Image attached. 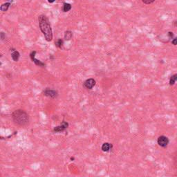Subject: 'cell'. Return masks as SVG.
I'll use <instances>...</instances> for the list:
<instances>
[{
    "label": "cell",
    "mask_w": 177,
    "mask_h": 177,
    "mask_svg": "<svg viewBox=\"0 0 177 177\" xmlns=\"http://www.w3.org/2000/svg\"><path fill=\"white\" fill-rule=\"evenodd\" d=\"M38 21L39 28L44 34L46 40L51 42L53 39V32L48 17L44 15H40L38 17Z\"/></svg>",
    "instance_id": "cell-1"
},
{
    "label": "cell",
    "mask_w": 177,
    "mask_h": 177,
    "mask_svg": "<svg viewBox=\"0 0 177 177\" xmlns=\"http://www.w3.org/2000/svg\"><path fill=\"white\" fill-rule=\"evenodd\" d=\"M167 37H168V38L170 39H171L172 40V39L174 38V33L173 32H171V31H169L168 33H167Z\"/></svg>",
    "instance_id": "cell-16"
},
{
    "label": "cell",
    "mask_w": 177,
    "mask_h": 177,
    "mask_svg": "<svg viewBox=\"0 0 177 177\" xmlns=\"http://www.w3.org/2000/svg\"><path fill=\"white\" fill-rule=\"evenodd\" d=\"M73 38V33L71 31H66L64 33V39L66 41L71 40Z\"/></svg>",
    "instance_id": "cell-10"
},
{
    "label": "cell",
    "mask_w": 177,
    "mask_h": 177,
    "mask_svg": "<svg viewBox=\"0 0 177 177\" xmlns=\"http://www.w3.org/2000/svg\"><path fill=\"white\" fill-rule=\"evenodd\" d=\"M173 25H174V26L177 27V20H175V21L173 22Z\"/></svg>",
    "instance_id": "cell-19"
},
{
    "label": "cell",
    "mask_w": 177,
    "mask_h": 177,
    "mask_svg": "<svg viewBox=\"0 0 177 177\" xmlns=\"http://www.w3.org/2000/svg\"><path fill=\"white\" fill-rule=\"evenodd\" d=\"M36 51H32L31 53V54H30V57H31V59L32 60L33 62L36 64V65H38L39 66H41V67H44L45 66V64L43 63L42 62H41L40 60H38V59H36L35 57V56L36 55Z\"/></svg>",
    "instance_id": "cell-5"
},
{
    "label": "cell",
    "mask_w": 177,
    "mask_h": 177,
    "mask_svg": "<svg viewBox=\"0 0 177 177\" xmlns=\"http://www.w3.org/2000/svg\"><path fill=\"white\" fill-rule=\"evenodd\" d=\"M44 95H46V96H47V97L51 98H55L57 97L58 93L55 90L51 89L49 88H46L44 91Z\"/></svg>",
    "instance_id": "cell-4"
},
{
    "label": "cell",
    "mask_w": 177,
    "mask_h": 177,
    "mask_svg": "<svg viewBox=\"0 0 177 177\" xmlns=\"http://www.w3.org/2000/svg\"><path fill=\"white\" fill-rule=\"evenodd\" d=\"M0 36H1V40H4V39H6V35L4 32H1L0 33Z\"/></svg>",
    "instance_id": "cell-18"
},
{
    "label": "cell",
    "mask_w": 177,
    "mask_h": 177,
    "mask_svg": "<svg viewBox=\"0 0 177 177\" xmlns=\"http://www.w3.org/2000/svg\"><path fill=\"white\" fill-rule=\"evenodd\" d=\"M68 127H69V123L66 121H63L60 125L55 127L53 129V131L55 132H64L65 129H66Z\"/></svg>",
    "instance_id": "cell-6"
},
{
    "label": "cell",
    "mask_w": 177,
    "mask_h": 177,
    "mask_svg": "<svg viewBox=\"0 0 177 177\" xmlns=\"http://www.w3.org/2000/svg\"><path fill=\"white\" fill-rule=\"evenodd\" d=\"M143 1V3H144L145 4H147V5H149L152 4L153 2H154L156 0H141Z\"/></svg>",
    "instance_id": "cell-15"
},
{
    "label": "cell",
    "mask_w": 177,
    "mask_h": 177,
    "mask_svg": "<svg viewBox=\"0 0 177 177\" xmlns=\"http://www.w3.org/2000/svg\"><path fill=\"white\" fill-rule=\"evenodd\" d=\"M11 51H12V53H11L12 59L13 60V61H15V62H17V61L19 60V58L20 57V54H19V51L13 49H12V50L11 49Z\"/></svg>",
    "instance_id": "cell-8"
},
{
    "label": "cell",
    "mask_w": 177,
    "mask_h": 177,
    "mask_svg": "<svg viewBox=\"0 0 177 177\" xmlns=\"http://www.w3.org/2000/svg\"><path fill=\"white\" fill-rule=\"evenodd\" d=\"M169 143H170V140L165 136H160L157 139L158 145L163 148L167 147Z\"/></svg>",
    "instance_id": "cell-3"
},
{
    "label": "cell",
    "mask_w": 177,
    "mask_h": 177,
    "mask_svg": "<svg viewBox=\"0 0 177 177\" xmlns=\"http://www.w3.org/2000/svg\"><path fill=\"white\" fill-rule=\"evenodd\" d=\"M12 118L14 123L19 127L26 126L29 122V116L25 111L22 109L14 111L12 114Z\"/></svg>",
    "instance_id": "cell-2"
},
{
    "label": "cell",
    "mask_w": 177,
    "mask_h": 177,
    "mask_svg": "<svg viewBox=\"0 0 177 177\" xmlns=\"http://www.w3.org/2000/svg\"><path fill=\"white\" fill-rule=\"evenodd\" d=\"M72 6L69 3H64L63 4V7H62V11L64 13H66V12H69L71 9Z\"/></svg>",
    "instance_id": "cell-12"
},
{
    "label": "cell",
    "mask_w": 177,
    "mask_h": 177,
    "mask_svg": "<svg viewBox=\"0 0 177 177\" xmlns=\"http://www.w3.org/2000/svg\"><path fill=\"white\" fill-rule=\"evenodd\" d=\"M113 148V145L109 143H105L102 144V147H101V149L105 152H107L109 151H110V149Z\"/></svg>",
    "instance_id": "cell-9"
},
{
    "label": "cell",
    "mask_w": 177,
    "mask_h": 177,
    "mask_svg": "<svg viewBox=\"0 0 177 177\" xmlns=\"http://www.w3.org/2000/svg\"><path fill=\"white\" fill-rule=\"evenodd\" d=\"M55 1V0H48V1H49V3H51V4L53 3V2H54Z\"/></svg>",
    "instance_id": "cell-20"
},
{
    "label": "cell",
    "mask_w": 177,
    "mask_h": 177,
    "mask_svg": "<svg viewBox=\"0 0 177 177\" xmlns=\"http://www.w3.org/2000/svg\"><path fill=\"white\" fill-rule=\"evenodd\" d=\"M55 46H56L58 49H61V48L62 47L63 44H64V41H63V39H58L55 42Z\"/></svg>",
    "instance_id": "cell-14"
},
{
    "label": "cell",
    "mask_w": 177,
    "mask_h": 177,
    "mask_svg": "<svg viewBox=\"0 0 177 177\" xmlns=\"http://www.w3.org/2000/svg\"><path fill=\"white\" fill-rule=\"evenodd\" d=\"M177 81V73L176 74H174V75H172L171 77H170V84L172 86V85H174L176 82Z\"/></svg>",
    "instance_id": "cell-13"
},
{
    "label": "cell",
    "mask_w": 177,
    "mask_h": 177,
    "mask_svg": "<svg viewBox=\"0 0 177 177\" xmlns=\"http://www.w3.org/2000/svg\"><path fill=\"white\" fill-rule=\"evenodd\" d=\"M95 84H96V82L94 78H89V79H87V80H85V82H84V86L87 89H92L93 87L95 85Z\"/></svg>",
    "instance_id": "cell-7"
},
{
    "label": "cell",
    "mask_w": 177,
    "mask_h": 177,
    "mask_svg": "<svg viewBox=\"0 0 177 177\" xmlns=\"http://www.w3.org/2000/svg\"><path fill=\"white\" fill-rule=\"evenodd\" d=\"M171 44H173V45H174V46H177V37H176V38H174L172 39V40H171Z\"/></svg>",
    "instance_id": "cell-17"
},
{
    "label": "cell",
    "mask_w": 177,
    "mask_h": 177,
    "mask_svg": "<svg viewBox=\"0 0 177 177\" xmlns=\"http://www.w3.org/2000/svg\"><path fill=\"white\" fill-rule=\"evenodd\" d=\"M11 4L10 2H6V3H4L0 7V10L2 12H6V11H8V9L9 8L10 6H11Z\"/></svg>",
    "instance_id": "cell-11"
}]
</instances>
